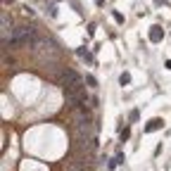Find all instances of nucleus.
<instances>
[{
    "mask_svg": "<svg viewBox=\"0 0 171 171\" xmlns=\"http://www.w3.org/2000/svg\"><path fill=\"white\" fill-rule=\"evenodd\" d=\"M114 19H117L119 24H124V14H121V12H114Z\"/></svg>",
    "mask_w": 171,
    "mask_h": 171,
    "instance_id": "6e6552de",
    "label": "nucleus"
},
{
    "mask_svg": "<svg viewBox=\"0 0 171 171\" xmlns=\"http://www.w3.org/2000/svg\"><path fill=\"white\" fill-rule=\"evenodd\" d=\"M164 126V121H162L159 117H155V119H150L147 121V126H145V133H152V131H157V128H162Z\"/></svg>",
    "mask_w": 171,
    "mask_h": 171,
    "instance_id": "39448f33",
    "label": "nucleus"
},
{
    "mask_svg": "<svg viewBox=\"0 0 171 171\" xmlns=\"http://www.w3.org/2000/svg\"><path fill=\"white\" fill-rule=\"evenodd\" d=\"M71 124H74L76 128L91 126V124H93V112H91V107L83 105V107H76V109H71Z\"/></svg>",
    "mask_w": 171,
    "mask_h": 171,
    "instance_id": "f03ea898",
    "label": "nucleus"
},
{
    "mask_svg": "<svg viewBox=\"0 0 171 171\" xmlns=\"http://www.w3.org/2000/svg\"><path fill=\"white\" fill-rule=\"evenodd\" d=\"M128 135H131V131H128V128H124V131H121V140H126Z\"/></svg>",
    "mask_w": 171,
    "mask_h": 171,
    "instance_id": "1a4fd4ad",
    "label": "nucleus"
},
{
    "mask_svg": "<svg viewBox=\"0 0 171 171\" xmlns=\"http://www.w3.org/2000/svg\"><path fill=\"white\" fill-rule=\"evenodd\" d=\"M59 83H62V88H76V86H83V76L74 69H64Z\"/></svg>",
    "mask_w": 171,
    "mask_h": 171,
    "instance_id": "7ed1b4c3",
    "label": "nucleus"
},
{
    "mask_svg": "<svg viewBox=\"0 0 171 171\" xmlns=\"http://www.w3.org/2000/svg\"><path fill=\"white\" fill-rule=\"evenodd\" d=\"M64 97H67V105H69L71 109L83 107L86 102H88V93H86L83 86H76V88H64Z\"/></svg>",
    "mask_w": 171,
    "mask_h": 171,
    "instance_id": "f257e3e1",
    "label": "nucleus"
},
{
    "mask_svg": "<svg viewBox=\"0 0 171 171\" xmlns=\"http://www.w3.org/2000/svg\"><path fill=\"white\" fill-rule=\"evenodd\" d=\"M86 83L91 86V88H97V79H95V76H91V74L86 76Z\"/></svg>",
    "mask_w": 171,
    "mask_h": 171,
    "instance_id": "0eeeda50",
    "label": "nucleus"
},
{
    "mask_svg": "<svg viewBox=\"0 0 171 171\" xmlns=\"http://www.w3.org/2000/svg\"><path fill=\"white\" fill-rule=\"evenodd\" d=\"M119 83L121 86H126V83H131V74H128V71H124L121 76H119Z\"/></svg>",
    "mask_w": 171,
    "mask_h": 171,
    "instance_id": "423d86ee",
    "label": "nucleus"
},
{
    "mask_svg": "<svg viewBox=\"0 0 171 171\" xmlns=\"http://www.w3.org/2000/svg\"><path fill=\"white\" fill-rule=\"evenodd\" d=\"M150 43H162V38H164V31H162V26H152L150 29Z\"/></svg>",
    "mask_w": 171,
    "mask_h": 171,
    "instance_id": "20e7f679",
    "label": "nucleus"
}]
</instances>
